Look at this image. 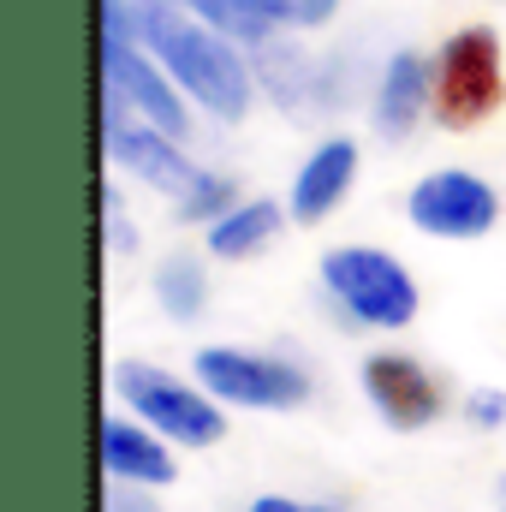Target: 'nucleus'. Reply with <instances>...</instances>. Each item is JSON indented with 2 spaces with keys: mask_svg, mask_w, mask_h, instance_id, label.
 I'll list each match as a JSON object with an SVG mask.
<instances>
[{
  "mask_svg": "<svg viewBox=\"0 0 506 512\" xmlns=\"http://www.w3.org/2000/svg\"><path fill=\"white\" fill-rule=\"evenodd\" d=\"M137 36L143 48L167 66V78L221 126L245 120L256 102V78L245 66V54L233 48L227 30L203 24L197 12L173 6V0H137Z\"/></svg>",
  "mask_w": 506,
  "mask_h": 512,
  "instance_id": "f257e3e1",
  "label": "nucleus"
},
{
  "mask_svg": "<svg viewBox=\"0 0 506 512\" xmlns=\"http://www.w3.org/2000/svg\"><path fill=\"white\" fill-rule=\"evenodd\" d=\"M322 286L328 298L358 322V328H411L417 322V280L399 256L376 251V245H340L322 256Z\"/></svg>",
  "mask_w": 506,
  "mask_h": 512,
  "instance_id": "f03ea898",
  "label": "nucleus"
},
{
  "mask_svg": "<svg viewBox=\"0 0 506 512\" xmlns=\"http://www.w3.org/2000/svg\"><path fill=\"white\" fill-rule=\"evenodd\" d=\"M114 393L126 399L131 417H143L155 435H167L179 447H215L227 435V405L203 382H179L161 364H137V358L114 364Z\"/></svg>",
  "mask_w": 506,
  "mask_h": 512,
  "instance_id": "7ed1b4c3",
  "label": "nucleus"
},
{
  "mask_svg": "<svg viewBox=\"0 0 506 512\" xmlns=\"http://www.w3.org/2000/svg\"><path fill=\"white\" fill-rule=\"evenodd\" d=\"M506 72H501V36L489 24H471L441 42L435 54V120L453 131L483 126L501 108Z\"/></svg>",
  "mask_w": 506,
  "mask_h": 512,
  "instance_id": "20e7f679",
  "label": "nucleus"
},
{
  "mask_svg": "<svg viewBox=\"0 0 506 512\" xmlns=\"http://www.w3.org/2000/svg\"><path fill=\"white\" fill-rule=\"evenodd\" d=\"M191 370L221 405H239V411H298L310 399V376L286 358H268V352L203 346Z\"/></svg>",
  "mask_w": 506,
  "mask_h": 512,
  "instance_id": "39448f33",
  "label": "nucleus"
},
{
  "mask_svg": "<svg viewBox=\"0 0 506 512\" xmlns=\"http://www.w3.org/2000/svg\"><path fill=\"white\" fill-rule=\"evenodd\" d=\"M102 143H108V161H114L120 173L143 179L149 191H161V197H173V203H185V197L197 191V179L209 173V167H197V161L185 155V143H179L173 131L126 114L120 102H102Z\"/></svg>",
  "mask_w": 506,
  "mask_h": 512,
  "instance_id": "423d86ee",
  "label": "nucleus"
},
{
  "mask_svg": "<svg viewBox=\"0 0 506 512\" xmlns=\"http://www.w3.org/2000/svg\"><path fill=\"white\" fill-rule=\"evenodd\" d=\"M405 215L417 233L429 239H483L495 221H501V197L483 173H465V167H435L411 185L405 197Z\"/></svg>",
  "mask_w": 506,
  "mask_h": 512,
  "instance_id": "0eeeda50",
  "label": "nucleus"
},
{
  "mask_svg": "<svg viewBox=\"0 0 506 512\" xmlns=\"http://www.w3.org/2000/svg\"><path fill=\"white\" fill-rule=\"evenodd\" d=\"M364 393H370V405L381 411V423H393V429H429L435 417H441V382L417 364V358H405V352H376V358H364Z\"/></svg>",
  "mask_w": 506,
  "mask_h": 512,
  "instance_id": "6e6552de",
  "label": "nucleus"
},
{
  "mask_svg": "<svg viewBox=\"0 0 506 512\" xmlns=\"http://www.w3.org/2000/svg\"><path fill=\"white\" fill-rule=\"evenodd\" d=\"M352 185H358V143H352V137H322V143L304 155V167L292 173L286 209H292L298 227H316V221H328V215L352 197Z\"/></svg>",
  "mask_w": 506,
  "mask_h": 512,
  "instance_id": "1a4fd4ad",
  "label": "nucleus"
},
{
  "mask_svg": "<svg viewBox=\"0 0 506 512\" xmlns=\"http://www.w3.org/2000/svg\"><path fill=\"white\" fill-rule=\"evenodd\" d=\"M102 471L108 483H137V489H167L179 477V459L167 435H155L143 417H102Z\"/></svg>",
  "mask_w": 506,
  "mask_h": 512,
  "instance_id": "9d476101",
  "label": "nucleus"
},
{
  "mask_svg": "<svg viewBox=\"0 0 506 512\" xmlns=\"http://www.w3.org/2000/svg\"><path fill=\"white\" fill-rule=\"evenodd\" d=\"M435 108V66L417 48H399L376 78V131L387 143H405L411 131L423 126V114Z\"/></svg>",
  "mask_w": 506,
  "mask_h": 512,
  "instance_id": "9b49d317",
  "label": "nucleus"
},
{
  "mask_svg": "<svg viewBox=\"0 0 506 512\" xmlns=\"http://www.w3.org/2000/svg\"><path fill=\"white\" fill-rule=\"evenodd\" d=\"M280 227H286L280 203L245 197L239 209H227V215L209 227V256H221V262H251V256H262L274 239H280Z\"/></svg>",
  "mask_w": 506,
  "mask_h": 512,
  "instance_id": "f8f14e48",
  "label": "nucleus"
},
{
  "mask_svg": "<svg viewBox=\"0 0 506 512\" xmlns=\"http://www.w3.org/2000/svg\"><path fill=\"white\" fill-rule=\"evenodd\" d=\"M155 304L173 322H197L209 310V268H203V256H191V251L161 256L155 262Z\"/></svg>",
  "mask_w": 506,
  "mask_h": 512,
  "instance_id": "ddd939ff",
  "label": "nucleus"
},
{
  "mask_svg": "<svg viewBox=\"0 0 506 512\" xmlns=\"http://www.w3.org/2000/svg\"><path fill=\"white\" fill-rule=\"evenodd\" d=\"M227 209H239V185H233L227 173H203L197 191L179 203V215H185V221H203V227H215Z\"/></svg>",
  "mask_w": 506,
  "mask_h": 512,
  "instance_id": "4468645a",
  "label": "nucleus"
},
{
  "mask_svg": "<svg viewBox=\"0 0 506 512\" xmlns=\"http://www.w3.org/2000/svg\"><path fill=\"white\" fill-rule=\"evenodd\" d=\"M102 512H167V507L155 501V489H137V483H108Z\"/></svg>",
  "mask_w": 506,
  "mask_h": 512,
  "instance_id": "2eb2a0df",
  "label": "nucleus"
},
{
  "mask_svg": "<svg viewBox=\"0 0 506 512\" xmlns=\"http://www.w3.org/2000/svg\"><path fill=\"white\" fill-rule=\"evenodd\" d=\"M465 417H471L477 429H501L506 423V393L501 387H477V393L465 399Z\"/></svg>",
  "mask_w": 506,
  "mask_h": 512,
  "instance_id": "dca6fc26",
  "label": "nucleus"
},
{
  "mask_svg": "<svg viewBox=\"0 0 506 512\" xmlns=\"http://www.w3.org/2000/svg\"><path fill=\"white\" fill-rule=\"evenodd\" d=\"M102 215H108V251H114V256H126L131 245H137V239H131V227H126V209H120V191H114V185L102 191Z\"/></svg>",
  "mask_w": 506,
  "mask_h": 512,
  "instance_id": "f3484780",
  "label": "nucleus"
},
{
  "mask_svg": "<svg viewBox=\"0 0 506 512\" xmlns=\"http://www.w3.org/2000/svg\"><path fill=\"white\" fill-rule=\"evenodd\" d=\"M251 512H340V507H322V501H292V495H256Z\"/></svg>",
  "mask_w": 506,
  "mask_h": 512,
  "instance_id": "a211bd4d",
  "label": "nucleus"
},
{
  "mask_svg": "<svg viewBox=\"0 0 506 512\" xmlns=\"http://www.w3.org/2000/svg\"><path fill=\"white\" fill-rule=\"evenodd\" d=\"M340 12V0H298V24H328Z\"/></svg>",
  "mask_w": 506,
  "mask_h": 512,
  "instance_id": "6ab92c4d",
  "label": "nucleus"
}]
</instances>
